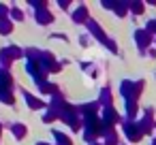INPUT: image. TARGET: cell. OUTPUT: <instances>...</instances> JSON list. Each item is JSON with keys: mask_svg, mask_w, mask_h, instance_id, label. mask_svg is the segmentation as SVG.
I'll list each match as a JSON object with an SVG mask.
<instances>
[{"mask_svg": "<svg viewBox=\"0 0 156 145\" xmlns=\"http://www.w3.org/2000/svg\"><path fill=\"white\" fill-rule=\"evenodd\" d=\"M26 100H28V105H30L32 109H41V107H43V102H41L39 98H34V96H30V94H26Z\"/></svg>", "mask_w": 156, "mask_h": 145, "instance_id": "obj_4", "label": "cell"}, {"mask_svg": "<svg viewBox=\"0 0 156 145\" xmlns=\"http://www.w3.org/2000/svg\"><path fill=\"white\" fill-rule=\"evenodd\" d=\"M2 19H7V7L0 5V22H2Z\"/></svg>", "mask_w": 156, "mask_h": 145, "instance_id": "obj_11", "label": "cell"}, {"mask_svg": "<svg viewBox=\"0 0 156 145\" xmlns=\"http://www.w3.org/2000/svg\"><path fill=\"white\" fill-rule=\"evenodd\" d=\"M20 56H22V51H20L17 47H7V49L0 51V60H2V64H9V60L20 58Z\"/></svg>", "mask_w": 156, "mask_h": 145, "instance_id": "obj_1", "label": "cell"}, {"mask_svg": "<svg viewBox=\"0 0 156 145\" xmlns=\"http://www.w3.org/2000/svg\"><path fill=\"white\" fill-rule=\"evenodd\" d=\"M83 17H86V9L81 7V9L75 13V22H83Z\"/></svg>", "mask_w": 156, "mask_h": 145, "instance_id": "obj_9", "label": "cell"}, {"mask_svg": "<svg viewBox=\"0 0 156 145\" xmlns=\"http://www.w3.org/2000/svg\"><path fill=\"white\" fill-rule=\"evenodd\" d=\"M0 100H5V102H11V100H13L11 94H9V90H2V88H0Z\"/></svg>", "mask_w": 156, "mask_h": 145, "instance_id": "obj_7", "label": "cell"}, {"mask_svg": "<svg viewBox=\"0 0 156 145\" xmlns=\"http://www.w3.org/2000/svg\"><path fill=\"white\" fill-rule=\"evenodd\" d=\"M56 139H58V145H71V141L64 134H60V132H56Z\"/></svg>", "mask_w": 156, "mask_h": 145, "instance_id": "obj_8", "label": "cell"}, {"mask_svg": "<svg viewBox=\"0 0 156 145\" xmlns=\"http://www.w3.org/2000/svg\"><path fill=\"white\" fill-rule=\"evenodd\" d=\"M0 32H2V34H9V32H11V22H9V19H2V22H0Z\"/></svg>", "mask_w": 156, "mask_h": 145, "instance_id": "obj_6", "label": "cell"}, {"mask_svg": "<svg viewBox=\"0 0 156 145\" xmlns=\"http://www.w3.org/2000/svg\"><path fill=\"white\" fill-rule=\"evenodd\" d=\"M37 145H47V143H37Z\"/></svg>", "mask_w": 156, "mask_h": 145, "instance_id": "obj_12", "label": "cell"}, {"mask_svg": "<svg viewBox=\"0 0 156 145\" xmlns=\"http://www.w3.org/2000/svg\"><path fill=\"white\" fill-rule=\"evenodd\" d=\"M11 17H15V19H22V11H20V9H11Z\"/></svg>", "mask_w": 156, "mask_h": 145, "instance_id": "obj_10", "label": "cell"}, {"mask_svg": "<svg viewBox=\"0 0 156 145\" xmlns=\"http://www.w3.org/2000/svg\"><path fill=\"white\" fill-rule=\"evenodd\" d=\"M37 19H39V24H49L51 22V13L45 11V9H39L37 11Z\"/></svg>", "mask_w": 156, "mask_h": 145, "instance_id": "obj_3", "label": "cell"}, {"mask_svg": "<svg viewBox=\"0 0 156 145\" xmlns=\"http://www.w3.org/2000/svg\"><path fill=\"white\" fill-rule=\"evenodd\" d=\"M0 132H2V128H0Z\"/></svg>", "mask_w": 156, "mask_h": 145, "instance_id": "obj_13", "label": "cell"}, {"mask_svg": "<svg viewBox=\"0 0 156 145\" xmlns=\"http://www.w3.org/2000/svg\"><path fill=\"white\" fill-rule=\"evenodd\" d=\"M0 88L2 90H11V77L7 71H0Z\"/></svg>", "mask_w": 156, "mask_h": 145, "instance_id": "obj_2", "label": "cell"}, {"mask_svg": "<svg viewBox=\"0 0 156 145\" xmlns=\"http://www.w3.org/2000/svg\"><path fill=\"white\" fill-rule=\"evenodd\" d=\"M13 134H15L17 139H22V136L26 134V128H24L22 124H13Z\"/></svg>", "mask_w": 156, "mask_h": 145, "instance_id": "obj_5", "label": "cell"}]
</instances>
